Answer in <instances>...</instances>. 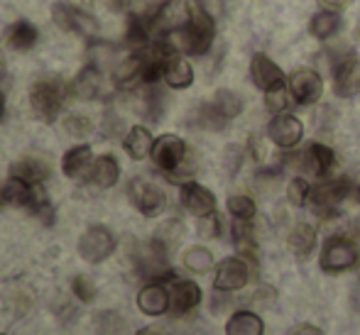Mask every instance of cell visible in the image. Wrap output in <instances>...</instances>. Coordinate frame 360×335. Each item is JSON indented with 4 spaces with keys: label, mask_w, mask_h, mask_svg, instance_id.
Masks as SVG:
<instances>
[{
    "label": "cell",
    "mask_w": 360,
    "mask_h": 335,
    "mask_svg": "<svg viewBox=\"0 0 360 335\" xmlns=\"http://www.w3.org/2000/svg\"><path fill=\"white\" fill-rule=\"evenodd\" d=\"M138 308L145 316H162L169 311V289L162 287V282H150L140 289Z\"/></svg>",
    "instance_id": "17"
},
{
    "label": "cell",
    "mask_w": 360,
    "mask_h": 335,
    "mask_svg": "<svg viewBox=\"0 0 360 335\" xmlns=\"http://www.w3.org/2000/svg\"><path fill=\"white\" fill-rule=\"evenodd\" d=\"M196 118H199L201 128H206V130H221L223 125H226V118H223V115L214 108V103L201 105L199 113H196Z\"/></svg>",
    "instance_id": "33"
},
{
    "label": "cell",
    "mask_w": 360,
    "mask_h": 335,
    "mask_svg": "<svg viewBox=\"0 0 360 335\" xmlns=\"http://www.w3.org/2000/svg\"><path fill=\"white\" fill-rule=\"evenodd\" d=\"M179 201H181V206L196 218H206L216 213V196L211 194L206 186L196 184V181H184V184H181Z\"/></svg>",
    "instance_id": "13"
},
{
    "label": "cell",
    "mask_w": 360,
    "mask_h": 335,
    "mask_svg": "<svg viewBox=\"0 0 360 335\" xmlns=\"http://www.w3.org/2000/svg\"><path fill=\"white\" fill-rule=\"evenodd\" d=\"M5 206V201H3V196H0V208H3Z\"/></svg>",
    "instance_id": "43"
},
{
    "label": "cell",
    "mask_w": 360,
    "mask_h": 335,
    "mask_svg": "<svg viewBox=\"0 0 360 335\" xmlns=\"http://www.w3.org/2000/svg\"><path fill=\"white\" fill-rule=\"evenodd\" d=\"M162 79L167 81L169 88H189V86L194 84V69H191V64L186 62L181 54L172 52L165 62V74H162Z\"/></svg>",
    "instance_id": "19"
},
{
    "label": "cell",
    "mask_w": 360,
    "mask_h": 335,
    "mask_svg": "<svg viewBox=\"0 0 360 335\" xmlns=\"http://www.w3.org/2000/svg\"><path fill=\"white\" fill-rule=\"evenodd\" d=\"M74 93L84 100L94 98H108L113 93V86L105 79V69L89 64L86 69H81V74L74 79Z\"/></svg>",
    "instance_id": "11"
},
{
    "label": "cell",
    "mask_w": 360,
    "mask_h": 335,
    "mask_svg": "<svg viewBox=\"0 0 360 335\" xmlns=\"http://www.w3.org/2000/svg\"><path fill=\"white\" fill-rule=\"evenodd\" d=\"M250 76H252V84H255L257 88L267 91L270 86H275L282 81V69L277 67L267 54H255V57H252V64H250Z\"/></svg>",
    "instance_id": "21"
},
{
    "label": "cell",
    "mask_w": 360,
    "mask_h": 335,
    "mask_svg": "<svg viewBox=\"0 0 360 335\" xmlns=\"http://www.w3.org/2000/svg\"><path fill=\"white\" fill-rule=\"evenodd\" d=\"M72 289H74L76 298H79V301H84V303H91L96 298V294H98V289H96L94 279L86 277V274H79V277H74Z\"/></svg>",
    "instance_id": "34"
},
{
    "label": "cell",
    "mask_w": 360,
    "mask_h": 335,
    "mask_svg": "<svg viewBox=\"0 0 360 335\" xmlns=\"http://www.w3.org/2000/svg\"><path fill=\"white\" fill-rule=\"evenodd\" d=\"M289 105V86H285V81H280V84L270 86V88L265 91V108L270 110V113L280 115L285 113Z\"/></svg>",
    "instance_id": "31"
},
{
    "label": "cell",
    "mask_w": 360,
    "mask_h": 335,
    "mask_svg": "<svg viewBox=\"0 0 360 335\" xmlns=\"http://www.w3.org/2000/svg\"><path fill=\"white\" fill-rule=\"evenodd\" d=\"M165 42L174 49L176 54H191V57H201L211 49L216 37V20L191 5V13L179 27L167 29Z\"/></svg>",
    "instance_id": "1"
},
{
    "label": "cell",
    "mask_w": 360,
    "mask_h": 335,
    "mask_svg": "<svg viewBox=\"0 0 360 335\" xmlns=\"http://www.w3.org/2000/svg\"><path fill=\"white\" fill-rule=\"evenodd\" d=\"M115 252V235L105 225H89L79 237V255L91 265H101Z\"/></svg>",
    "instance_id": "7"
},
{
    "label": "cell",
    "mask_w": 360,
    "mask_h": 335,
    "mask_svg": "<svg viewBox=\"0 0 360 335\" xmlns=\"http://www.w3.org/2000/svg\"><path fill=\"white\" fill-rule=\"evenodd\" d=\"M120 179V164L113 155H101L94 159L89 169V184L98 186V189H110Z\"/></svg>",
    "instance_id": "18"
},
{
    "label": "cell",
    "mask_w": 360,
    "mask_h": 335,
    "mask_svg": "<svg viewBox=\"0 0 360 335\" xmlns=\"http://www.w3.org/2000/svg\"><path fill=\"white\" fill-rule=\"evenodd\" d=\"M299 166L309 174L319 176V179H328V174L336 166V155L331 147L321 145V142H311L307 150L299 155Z\"/></svg>",
    "instance_id": "12"
},
{
    "label": "cell",
    "mask_w": 360,
    "mask_h": 335,
    "mask_svg": "<svg viewBox=\"0 0 360 335\" xmlns=\"http://www.w3.org/2000/svg\"><path fill=\"white\" fill-rule=\"evenodd\" d=\"M3 118H5V96L0 91V123H3Z\"/></svg>",
    "instance_id": "42"
},
{
    "label": "cell",
    "mask_w": 360,
    "mask_h": 335,
    "mask_svg": "<svg viewBox=\"0 0 360 335\" xmlns=\"http://www.w3.org/2000/svg\"><path fill=\"white\" fill-rule=\"evenodd\" d=\"M201 303V289L199 284L189 282V279H174L169 284V313L172 316H184V313L194 311Z\"/></svg>",
    "instance_id": "15"
},
{
    "label": "cell",
    "mask_w": 360,
    "mask_h": 335,
    "mask_svg": "<svg viewBox=\"0 0 360 335\" xmlns=\"http://www.w3.org/2000/svg\"><path fill=\"white\" fill-rule=\"evenodd\" d=\"M309 196H311V186H309V181L302 179V176H294L287 184V199L292 206H304V203L309 201Z\"/></svg>",
    "instance_id": "32"
},
{
    "label": "cell",
    "mask_w": 360,
    "mask_h": 335,
    "mask_svg": "<svg viewBox=\"0 0 360 335\" xmlns=\"http://www.w3.org/2000/svg\"><path fill=\"white\" fill-rule=\"evenodd\" d=\"M184 267L194 274H206L214 267V255L206 247H191L184 252Z\"/></svg>",
    "instance_id": "30"
},
{
    "label": "cell",
    "mask_w": 360,
    "mask_h": 335,
    "mask_svg": "<svg viewBox=\"0 0 360 335\" xmlns=\"http://www.w3.org/2000/svg\"><path fill=\"white\" fill-rule=\"evenodd\" d=\"M289 335H323V333L319 331L316 326H311V323H302V326L292 328V331H289Z\"/></svg>",
    "instance_id": "39"
},
{
    "label": "cell",
    "mask_w": 360,
    "mask_h": 335,
    "mask_svg": "<svg viewBox=\"0 0 360 335\" xmlns=\"http://www.w3.org/2000/svg\"><path fill=\"white\" fill-rule=\"evenodd\" d=\"M280 179H282V169H262L255 181H257V189H262L267 194Z\"/></svg>",
    "instance_id": "36"
},
{
    "label": "cell",
    "mask_w": 360,
    "mask_h": 335,
    "mask_svg": "<svg viewBox=\"0 0 360 335\" xmlns=\"http://www.w3.org/2000/svg\"><path fill=\"white\" fill-rule=\"evenodd\" d=\"M67 100V84L57 76H42L30 86V105L42 123H54Z\"/></svg>",
    "instance_id": "3"
},
{
    "label": "cell",
    "mask_w": 360,
    "mask_h": 335,
    "mask_svg": "<svg viewBox=\"0 0 360 335\" xmlns=\"http://www.w3.org/2000/svg\"><path fill=\"white\" fill-rule=\"evenodd\" d=\"M37 27H34L32 22H27V20H18L15 25H10L8 29H5V47L8 49H15V52H27V49H32L34 44H37Z\"/></svg>",
    "instance_id": "20"
},
{
    "label": "cell",
    "mask_w": 360,
    "mask_h": 335,
    "mask_svg": "<svg viewBox=\"0 0 360 335\" xmlns=\"http://www.w3.org/2000/svg\"><path fill=\"white\" fill-rule=\"evenodd\" d=\"M211 103H214V108H216L218 113H221L226 120H233V118H238V115L243 113V100H240V96L233 93V91H228V88H221V91H218Z\"/></svg>",
    "instance_id": "28"
},
{
    "label": "cell",
    "mask_w": 360,
    "mask_h": 335,
    "mask_svg": "<svg viewBox=\"0 0 360 335\" xmlns=\"http://www.w3.org/2000/svg\"><path fill=\"white\" fill-rule=\"evenodd\" d=\"M353 191V181L348 176H338V179H323L319 181L311 189V196H309V203H311V211L316 213L319 218L328 221V218H336L338 208L346 199H351Z\"/></svg>",
    "instance_id": "4"
},
{
    "label": "cell",
    "mask_w": 360,
    "mask_h": 335,
    "mask_svg": "<svg viewBox=\"0 0 360 335\" xmlns=\"http://www.w3.org/2000/svg\"><path fill=\"white\" fill-rule=\"evenodd\" d=\"M341 27H343V20L336 10H319V13L311 18V22H309L311 34L316 39H321V42H326V39H331L333 34L341 32Z\"/></svg>",
    "instance_id": "26"
},
{
    "label": "cell",
    "mask_w": 360,
    "mask_h": 335,
    "mask_svg": "<svg viewBox=\"0 0 360 335\" xmlns=\"http://www.w3.org/2000/svg\"><path fill=\"white\" fill-rule=\"evenodd\" d=\"M152 162L160 171H165L172 181L189 179L199 169V157L196 152L176 135H162L155 140L152 147Z\"/></svg>",
    "instance_id": "2"
},
{
    "label": "cell",
    "mask_w": 360,
    "mask_h": 335,
    "mask_svg": "<svg viewBox=\"0 0 360 335\" xmlns=\"http://www.w3.org/2000/svg\"><path fill=\"white\" fill-rule=\"evenodd\" d=\"M226 206H228V213L233 216V221H252V218H255V213H257L255 201H252L250 196H245V194L228 196Z\"/></svg>",
    "instance_id": "29"
},
{
    "label": "cell",
    "mask_w": 360,
    "mask_h": 335,
    "mask_svg": "<svg viewBox=\"0 0 360 335\" xmlns=\"http://www.w3.org/2000/svg\"><path fill=\"white\" fill-rule=\"evenodd\" d=\"M358 245L351 240V237H343V235H333L323 242L321 247V265L323 272L328 274H338V272H348L358 265Z\"/></svg>",
    "instance_id": "5"
},
{
    "label": "cell",
    "mask_w": 360,
    "mask_h": 335,
    "mask_svg": "<svg viewBox=\"0 0 360 335\" xmlns=\"http://www.w3.org/2000/svg\"><path fill=\"white\" fill-rule=\"evenodd\" d=\"M91 169V147L89 145H76L67 155L62 157V171L69 179H81Z\"/></svg>",
    "instance_id": "27"
},
{
    "label": "cell",
    "mask_w": 360,
    "mask_h": 335,
    "mask_svg": "<svg viewBox=\"0 0 360 335\" xmlns=\"http://www.w3.org/2000/svg\"><path fill=\"white\" fill-rule=\"evenodd\" d=\"M0 335H5V333H0Z\"/></svg>",
    "instance_id": "44"
},
{
    "label": "cell",
    "mask_w": 360,
    "mask_h": 335,
    "mask_svg": "<svg viewBox=\"0 0 360 335\" xmlns=\"http://www.w3.org/2000/svg\"><path fill=\"white\" fill-rule=\"evenodd\" d=\"M267 137H270L277 147H282V150H292V147H297L299 142H302L304 125H302V120L294 118V115L280 113L267 125Z\"/></svg>",
    "instance_id": "14"
},
{
    "label": "cell",
    "mask_w": 360,
    "mask_h": 335,
    "mask_svg": "<svg viewBox=\"0 0 360 335\" xmlns=\"http://www.w3.org/2000/svg\"><path fill=\"white\" fill-rule=\"evenodd\" d=\"M323 81L321 74L309 67H299L289 74V93H292L294 103L299 105H314L321 98Z\"/></svg>",
    "instance_id": "9"
},
{
    "label": "cell",
    "mask_w": 360,
    "mask_h": 335,
    "mask_svg": "<svg viewBox=\"0 0 360 335\" xmlns=\"http://www.w3.org/2000/svg\"><path fill=\"white\" fill-rule=\"evenodd\" d=\"M91 128H94V123H91V120L86 118V115H81V113H74V115H69V118L64 120V130H67L69 135H74V137L89 135Z\"/></svg>",
    "instance_id": "35"
},
{
    "label": "cell",
    "mask_w": 360,
    "mask_h": 335,
    "mask_svg": "<svg viewBox=\"0 0 360 335\" xmlns=\"http://www.w3.org/2000/svg\"><path fill=\"white\" fill-rule=\"evenodd\" d=\"M194 5L199 10H204L206 15H211L214 20L223 13V0H194Z\"/></svg>",
    "instance_id": "38"
},
{
    "label": "cell",
    "mask_w": 360,
    "mask_h": 335,
    "mask_svg": "<svg viewBox=\"0 0 360 335\" xmlns=\"http://www.w3.org/2000/svg\"><path fill=\"white\" fill-rule=\"evenodd\" d=\"M226 335H265V323L252 311H236L226 323Z\"/></svg>",
    "instance_id": "24"
},
{
    "label": "cell",
    "mask_w": 360,
    "mask_h": 335,
    "mask_svg": "<svg viewBox=\"0 0 360 335\" xmlns=\"http://www.w3.org/2000/svg\"><path fill=\"white\" fill-rule=\"evenodd\" d=\"M52 18L57 22L59 29L69 34H79V37H96L98 34V22L94 15H89L86 10L76 8L72 3H54L52 5Z\"/></svg>",
    "instance_id": "6"
},
{
    "label": "cell",
    "mask_w": 360,
    "mask_h": 335,
    "mask_svg": "<svg viewBox=\"0 0 360 335\" xmlns=\"http://www.w3.org/2000/svg\"><path fill=\"white\" fill-rule=\"evenodd\" d=\"M128 199L133 203L135 208H138L140 213H143L145 218H155L160 216L162 211H165L167 206V196L165 191L160 189V186L155 184V181L150 179H133L128 186Z\"/></svg>",
    "instance_id": "8"
},
{
    "label": "cell",
    "mask_w": 360,
    "mask_h": 335,
    "mask_svg": "<svg viewBox=\"0 0 360 335\" xmlns=\"http://www.w3.org/2000/svg\"><path fill=\"white\" fill-rule=\"evenodd\" d=\"M287 245H289V250L297 257H302V260L309 257L314 247H316V228H314L311 223H299V225H294L292 232H289Z\"/></svg>",
    "instance_id": "25"
},
{
    "label": "cell",
    "mask_w": 360,
    "mask_h": 335,
    "mask_svg": "<svg viewBox=\"0 0 360 335\" xmlns=\"http://www.w3.org/2000/svg\"><path fill=\"white\" fill-rule=\"evenodd\" d=\"M123 147L125 152H128L130 159L135 162H143L147 157L152 155V147H155V140H152V133L143 125H135V128L128 130V135H125L123 140Z\"/></svg>",
    "instance_id": "23"
},
{
    "label": "cell",
    "mask_w": 360,
    "mask_h": 335,
    "mask_svg": "<svg viewBox=\"0 0 360 335\" xmlns=\"http://www.w3.org/2000/svg\"><path fill=\"white\" fill-rule=\"evenodd\" d=\"M221 228H223L221 218H218L216 213H214V216L201 218L199 232H201V235H206V237H218V235H221Z\"/></svg>",
    "instance_id": "37"
},
{
    "label": "cell",
    "mask_w": 360,
    "mask_h": 335,
    "mask_svg": "<svg viewBox=\"0 0 360 335\" xmlns=\"http://www.w3.org/2000/svg\"><path fill=\"white\" fill-rule=\"evenodd\" d=\"M248 282H250V262L238 255V257H226L218 265L214 287L221 294H231V291H240Z\"/></svg>",
    "instance_id": "10"
},
{
    "label": "cell",
    "mask_w": 360,
    "mask_h": 335,
    "mask_svg": "<svg viewBox=\"0 0 360 335\" xmlns=\"http://www.w3.org/2000/svg\"><path fill=\"white\" fill-rule=\"evenodd\" d=\"M10 176L27 181V184H42L49 176V164L39 157H22V159L13 162L10 166Z\"/></svg>",
    "instance_id": "22"
},
{
    "label": "cell",
    "mask_w": 360,
    "mask_h": 335,
    "mask_svg": "<svg viewBox=\"0 0 360 335\" xmlns=\"http://www.w3.org/2000/svg\"><path fill=\"white\" fill-rule=\"evenodd\" d=\"M135 335H167V331H162V328H143V331H138Z\"/></svg>",
    "instance_id": "41"
},
{
    "label": "cell",
    "mask_w": 360,
    "mask_h": 335,
    "mask_svg": "<svg viewBox=\"0 0 360 335\" xmlns=\"http://www.w3.org/2000/svg\"><path fill=\"white\" fill-rule=\"evenodd\" d=\"M351 3H353V0H321L323 8H326V10H336V13H341V10H346Z\"/></svg>",
    "instance_id": "40"
},
{
    "label": "cell",
    "mask_w": 360,
    "mask_h": 335,
    "mask_svg": "<svg viewBox=\"0 0 360 335\" xmlns=\"http://www.w3.org/2000/svg\"><path fill=\"white\" fill-rule=\"evenodd\" d=\"M333 91L341 98H353L360 93V62L353 54L333 67Z\"/></svg>",
    "instance_id": "16"
}]
</instances>
